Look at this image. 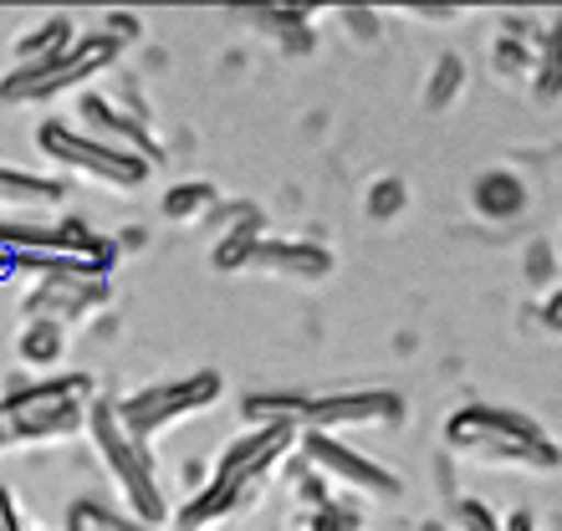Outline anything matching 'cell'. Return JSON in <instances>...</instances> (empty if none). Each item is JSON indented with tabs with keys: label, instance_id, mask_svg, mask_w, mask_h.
I'll list each match as a JSON object with an SVG mask.
<instances>
[{
	"label": "cell",
	"instance_id": "1",
	"mask_svg": "<svg viewBox=\"0 0 562 531\" xmlns=\"http://www.w3.org/2000/svg\"><path fill=\"white\" fill-rule=\"evenodd\" d=\"M292 455H296V429L292 425L240 429L236 440L221 450V460L210 465L205 486L179 506L175 527L179 531H210V527H221V521H231L236 511H246V506L261 496V486L271 481V471Z\"/></svg>",
	"mask_w": 562,
	"mask_h": 531
},
{
	"label": "cell",
	"instance_id": "2",
	"mask_svg": "<svg viewBox=\"0 0 562 531\" xmlns=\"http://www.w3.org/2000/svg\"><path fill=\"white\" fill-rule=\"evenodd\" d=\"M445 450L475 465H512V471H562V444L532 414L506 404H460L445 419Z\"/></svg>",
	"mask_w": 562,
	"mask_h": 531
},
{
	"label": "cell",
	"instance_id": "3",
	"mask_svg": "<svg viewBox=\"0 0 562 531\" xmlns=\"http://www.w3.org/2000/svg\"><path fill=\"white\" fill-rule=\"evenodd\" d=\"M240 414L251 425H292V429H394L409 419V398L400 388H338V394H246Z\"/></svg>",
	"mask_w": 562,
	"mask_h": 531
},
{
	"label": "cell",
	"instance_id": "4",
	"mask_svg": "<svg viewBox=\"0 0 562 531\" xmlns=\"http://www.w3.org/2000/svg\"><path fill=\"white\" fill-rule=\"evenodd\" d=\"M98 398L92 373H15L5 394H0V414L11 425V444H57L72 434H88V409Z\"/></svg>",
	"mask_w": 562,
	"mask_h": 531
},
{
	"label": "cell",
	"instance_id": "5",
	"mask_svg": "<svg viewBox=\"0 0 562 531\" xmlns=\"http://www.w3.org/2000/svg\"><path fill=\"white\" fill-rule=\"evenodd\" d=\"M88 440L98 450V460L108 465L113 486H119L128 517L144 521V527H159L169 517L164 506V490H159V460H154V444H144L134 429L119 419L113 398H92L88 409Z\"/></svg>",
	"mask_w": 562,
	"mask_h": 531
},
{
	"label": "cell",
	"instance_id": "6",
	"mask_svg": "<svg viewBox=\"0 0 562 531\" xmlns=\"http://www.w3.org/2000/svg\"><path fill=\"white\" fill-rule=\"evenodd\" d=\"M113 61H119V42H108L103 31H82L57 61H46V67H11L0 77V103L5 108L57 103L67 92L92 88Z\"/></svg>",
	"mask_w": 562,
	"mask_h": 531
},
{
	"label": "cell",
	"instance_id": "7",
	"mask_svg": "<svg viewBox=\"0 0 562 531\" xmlns=\"http://www.w3.org/2000/svg\"><path fill=\"white\" fill-rule=\"evenodd\" d=\"M154 113L144 103V88H138V77H119V88H88L77 98V113L72 123L92 138H103V144L123 148V154H138L148 163H164V138L154 133Z\"/></svg>",
	"mask_w": 562,
	"mask_h": 531
},
{
	"label": "cell",
	"instance_id": "8",
	"mask_svg": "<svg viewBox=\"0 0 562 531\" xmlns=\"http://www.w3.org/2000/svg\"><path fill=\"white\" fill-rule=\"evenodd\" d=\"M225 394V379L215 369H200V373H179V379H164V384H144L134 394L113 398V409L128 429H134L144 444H154L159 434H169L175 425L194 419V414L215 409Z\"/></svg>",
	"mask_w": 562,
	"mask_h": 531
},
{
	"label": "cell",
	"instance_id": "9",
	"mask_svg": "<svg viewBox=\"0 0 562 531\" xmlns=\"http://www.w3.org/2000/svg\"><path fill=\"white\" fill-rule=\"evenodd\" d=\"M36 148H42V159H52L57 169L98 179L108 190H138V184H148V174H154L148 159L92 138V133H82L72 118H46L42 128H36Z\"/></svg>",
	"mask_w": 562,
	"mask_h": 531
},
{
	"label": "cell",
	"instance_id": "10",
	"mask_svg": "<svg viewBox=\"0 0 562 531\" xmlns=\"http://www.w3.org/2000/svg\"><path fill=\"white\" fill-rule=\"evenodd\" d=\"M113 307V276L108 271H77V266H57V271H36L26 292H21V312L31 317H46V323L61 327H82L98 323L103 312Z\"/></svg>",
	"mask_w": 562,
	"mask_h": 531
},
{
	"label": "cell",
	"instance_id": "11",
	"mask_svg": "<svg viewBox=\"0 0 562 531\" xmlns=\"http://www.w3.org/2000/svg\"><path fill=\"white\" fill-rule=\"evenodd\" d=\"M296 455L307 460L317 475L338 481V486L358 490V496H400V475L389 471L384 460H373L363 444H353L348 434H327V429H296Z\"/></svg>",
	"mask_w": 562,
	"mask_h": 531
},
{
	"label": "cell",
	"instance_id": "12",
	"mask_svg": "<svg viewBox=\"0 0 562 531\" xmlns=\"http://www.w3.org/2000/svg\"><path fill=\"white\" fill-rule=\"evenodd\" d=\"M261 276H281V281H323L333 271V251L323 240H302V236H281V240H261L256 266Z\"/></svg>",
	"mask_w": 562,
	"mask_h": 531
},
{
	"label": "cell",
	"instance_id": "13",
	"mask_svg": "<svg viewBox=\"0 0 562 531\" xmlns=\"http://www.w3.org/2000/svg\"><path fill=\"white\" fill-rule=\"evenodd\" d=\"M72 194L67 174H42V169H15L0 163V215H36V210H57Z\"/></svg>",
	"mask_w": 562,
	"mask_h": 531
},
{
	"label": "cell",
	"instance_id": "14",
	"mask_svg": "<svg viewBox=\"0 0 562 531\" xmlns=\"http://www.w3.org/2000/svg\"><path fill=\"white\" fill-rule=\"evenodd\" d=\"M532 194H527V179L512 174V169H481L471 179V210L491 225H512L517 215H527Z\"/></svg>",
	"mask_w": 562,
	"mask_h": 531
},
{
	"label": "cell",
	"instance_id": "15",
	"mask_svg": "<svg viewBox=\"0 0 562 531\" xmlns=\"http://www.w3.org/2000/svg\"><path fill=\"white\" fill-rule=\"evenodd\" d=\"M77 36H82V26H77L67 11L42 15V21H31V26L15 36V67H46V61H57Z\"/></svg>",
	"mask_w": 562,
	"mask_h": 531
},
{
	"label": "cell",
	"instance_id": "16",
	"mask_svg": "<svg viewBox=\"0 0 562 531\" xmlns=\"http://www.w3.org/2000/svg\"><path fill=\"white\" fill-rule=\"evenodd\" d=\"M67 342H72V332L61 323L31 317V323H21V332H15V358H21L26 373H57V363L67 358Z\"/></svg>",
	"mask_w": 562,
	"mask_h": 531
},
{
	"label": "cell",
	"instance_id": "17",
	"mask_svg": "<svg viewBox=\"0 0 562 531\" xmlns=\"http://www.w3.org/2000/svg\"><path fill=\"white\" fill-rule=\"evenodd\" d=\"M267 240V221H251V225H231V230H215L210 240V266L236 276V271H251L256 266V251Z\"/></svg>",
	"mask_w": 562,
	"mask_h": 531
},
{
	"label": "cell",
	"instance_id": "18",
	"mask_svg": "<svg viewBox=\"0 0 562 531\" xmlns=\"http://www.w3.org/2000/svg\"><path fill=\"white\" fill-rule=\"evenodd\" d=\"M221 205V194H215V184L210 179H179V184H169L159 200L164 210V221H175V225H200L210 221V210Z\"/></svg>",
	"mask_w": 562,
	"mask_h": 531
},
{
	"label": "cell",
	"instance_id": "19",
	"mask_svg": "<svg viewBox=\"0 0 562 531\" xmlns=\"http://www.w3.org/2000/svg\"><path fill=\"white\" fill-rule=\"evenodd\" d=\"M532 92L542 98V103H558V98H562V15H552L548 26H542V42H537Z\"/></svg>",
	"mask_w": 562,
	"mask_h": 531
},
{
	"label": "cell",
	"instance_id": "20",
	"mask_svg": "<svg viewBox=\"0 0 562 531\" xmlns=\"http://www.w3.org/2000/svg\"><path fill=\"white\" fill-rule=\"evenodd\" d=\"M465 92V57L460 52H440L429 61V77H425V113H445Z\"/></svg>",
	"mask_w": 562,
	"mask_h": 531
},
{
	"label": "cell",
	"instance_id": "21",
	"mask_svg": "<svg viewBox=\"0 0 562 531\" xmlns=\"http://www.w3.org/2000/svg\"><path fill=\"white\" fill-rule=\"evenodd\" d=\"M404 210H409V184H404L400 174H379L369 190H363V215H369V221L389 225V221H400Z\"/></svg>",
	"mask_w": 562,
	"mask_h": 531
},
{
	"label": "cell",
	"instance_id": "22",
	"mask_svg": "<svg viewBox=\"0 0 562 531\" xmlns=\"http://www.w3.org/2000/svg\"><path fill=\"white\" fill-rule=\"evenodd\" d=\"M521 271H527L532 286H552V281H562V246L558 240H527Z\"/></svg>",
	"mask_w": 562,
	"mask_h": 531
},
{
	"label": "cell",
	"instance_id": "23",
	"mask_svg": "<svg viewBox=\"0 0 562 531\" xmlns=\"http://www.w3.org/2000/svg\"><path fill=\"white\" fill-rule=\"evenodd\" d=\"M450 527L456 531H506V521L496 517L481 496H460V501L450 506Z\"/></svg>",
	"mask_w": 562,
	"mask_h": 531
},
{
	"label": "cell",
	"instance_id": "24",
	"mask_svg": "<svg viewBox=\"0 0 562 531\" xmlns=\"http://www.w3.org/2000/svg\"><path fill=\"white\" fill-rule=\"evenodd\" d=\"M98 31H103L108 42H119V52H123V46H134L138 36H144V21H138L134 11H108Z\"/></svg>",
	"mask_w": 562,
	"mask_h": 531
},
{
	"label": "cell",
	"instance_id": "25",
	"mask_svg": "<svg viewBox=\"0 0 562 531\" xmlns=\"http://www.w3.org/2000/svg\"><path fill=\"white\" fill-rule=\"evenodd\" d=\"M342 26L353 31L358 42H379V36H384V15L379 11H342Z\"/></svg>",
	"mask_w": 562,
	"mask_h": 531
},
{
	"label": "cell",
	"instance_id": "26",
	"mask_svg": "<svg viewBox=\"0 0 562 531\" xmlns=\"http://www.w3.org/2000/svg\"><path fill=\"white\" fill-rule=\"evenodd\" d=\"M0 531H31L26 517H21V501H15L11 486H0Z\"/></svg>",
	"mask_w": 562,
	"mask_h": 531
},
{
	"label": "cell",
	"instance_id": "27",
	"mask_svg": "<svg viewBox=\"0 0 562 531\" xmlns=\"http://www.w3.org/2000/svg\"><path fill=\"white\" fill-rule=\"evenodd\" d=\"M312 46H317V31H312V26H296V31H286V36H281V52H292V57H307Z\"/></svg>",
	"mask_w": 562,
	"mask_h": 531
},
{
	"label": "cell",
	"instance_id": "28",
	"mask_svg": "<svg viewBox=\"0 0 562 531\" xmlns=\"http://www.w3.org/2000/svg\"><path fill=\"white\" fill-rule=\"evenodd\" d=\"M113 246H119V256H134V251H144L148 246V230L144 225H123L119 236H113Z\"/></svg>",
	"mask_w": 562,
	"mask_h": 531
},
{
	"label": "cell",
	"instance_id": "29",
	"mask_svg": "<svg viewBox=\"0 0 562 531\" xmlns=\"http://www.w3.org/2000/svg\"><path fill=\"white\" fill-rule=\"evenodd\" d=\"M542 323H548L552 332H562V286L548 296V302H542Z\"/></svg>",
	"mask_w": 562,
	"mask_h": 531
},
{
	"label": "cell",
	"instance_id": "30",
	"mask_svg": "<svg viewBox=\"0 0 562 531\" xmlns=\"http://www.w3.org/2000/svg\"><path fill=\"white\" fill-rule=\"evenodd\" d=\"M506 531H537V517L532 511H512V517H506Z\"/></svg>",
	"mask_w": 562,
	"mask_h": 531
},
{
	"label": "cell",
	"instance_id": "31",
	"mask_svg": "<svg viewBox=\"0 0 562 531\" xmlns=\"http://www.w3.org/2000/svg\"><path fill=\"white\" fill-rule=\"evenodd\" d=\"M0 450H11V425H5V414H0Z\"/></svg>",
	"mask_w": 562,
	"mask_h": 531
},
{
	"label": "cell",
	"instance_id": "32",
	"mask_svg": "<svg viewBox=\"0 0 562 531\" xmlns=\"http://www.w3.org/2000/svg\"><path fill=\"white\" fill-rule=\"evenodd\" d=\"M419 527H425V531H445V521H419Z\"/></svg>",
	"mask_w": 562,
	"mask_h": 531
}]
</instances>
